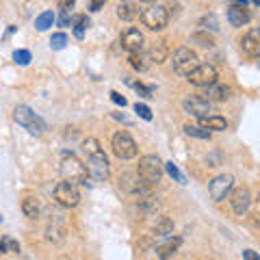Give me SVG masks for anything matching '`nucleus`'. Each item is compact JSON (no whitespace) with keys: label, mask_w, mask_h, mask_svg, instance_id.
<instances>
[{"label":"nucleus","mask_w":260,"mask_h":260,"mask_svg":"<svg viewBox=\"0 0 260 260\" xmlns=\"http://www.w3.org/2000/svg\"><path fill=\"white\" fill-rule=\"evenodd\" d=\"M83 150H85L87 156H91V154L102 152V148H100V141L93 139V137H89V139H85V141H83Z\"/></svg>","instance_id":"obj_28"},{"label":"nucleus","mask_w":260,"mask_h":260,"mask_svg":"<svg viewBox=\"0 0 260 260\" xmlns=\"http://www.w3.org/2000/svg\"><path fill=\"white\" fill-rule=\"evenodd\" d=\"M61 176L63 180H70V182H83L87 184V165H83L74 154H70V156H65L61 160Z\"/></svg>","instance_id":"obj_4"},{"label":"nucleus","mask_w":260,"mask_h":260,"mask_svg":"<svg viewBox=\"0 0 260 260\" xmlns=\"http://www.w3.org/2000/svg\"><path fill=\"white\" fill-rule=\"evenodd\" d=\"M22 210L24 215H26L28 219H37L39 217V204L35 198H24L22 200Z\"/></svg>","instance_id":"obj_22"},{"label":"nucleus","mask_w":260,"mask_h":260,"mask_svg":"<svg viewBox=\"0 0 260 260\" xmlns=\"http://www.w3.org/2000/svg\"><path fill=\"white\" fill-rule=\"evenodd\" d=\"M137 176L141 178L145 184H156L160 182L162 178V162L158 156H154V154H148V156H143L139 160V167H137Z\"/></svg>","instance_id":"obj_2"},{"label":"nucleus","mask_w":260,"mask_h":260,"mask_svg":"<svg viewBox=\"0 0 260 260\" xmlns=\"http://www.w3.org/2000/svg\"><path fill=\"white\" fill-rule=\"evenodd\" d=\"M182 109L186 113H191L195 117H204V115H210L213 113V107H210V100L202 95H191V98H184L182 100Z\"/></svg>","instance_id":"obj_11"},{"label":"nucleus","mask_w":260,"mask_h":260,"mask_svg":"<svg viewBox=\"0 0 260 260\" xmlns=\"http://www.w3.org/2000/svg\"><path fill=\"white\" fill-rule=\"evenodd\" d=\"M87 174L93 178V180H107L109 178V160L104 156V152H98L87 156Z\"/></svg>","instance_id":"obj_9"},{"label":"nucleus","mask_w":260,"mask_h":260,"mask_svg":"<svg viewBox=\"0 0 260 260\" xmlns=\"http://www.w3.org/2000/svg\"><path fill=\"white\" fill-rule=\"evenodd\" d=\"M13 61L18 65H28L30 63V52L28 50H15L13 52Z\"/></svg>","instance_id":"obj_32"},{"label":"nucleus","mask_w":260,"mask_h":260,"mask_svg":"<svg viewBox=\"0 0 260 260\" xmlns=\"http://www.w3.org/2000/svg\"><path fill=\"white\" fill-rule=\"evenodd\" d=\"M172 65H174V72L180 76H186L191 70H195L200 65V59L191 48H180V50L174 52V59H172Z\"/></svg>","instance_id":"obj_6"},{"label":"nucleus","mask_w":260,"mask_h":260,"mask_svg":"<svg viewBox=\"0 0 260 260\" xmlns=\"http://www.w3.org/2000/svg\"><path fill=\"white\" fill-rule=\"evenodd\" d=\"M68 24H72V18L68 11H61V26H68Z\"/></svg>","instance_id":"obj_38"},{"label":"nucleus","mask_w":260,"mask_h":260,"mask_svg":"<svg viewBox=\"0 0 260 260\" xmlns=\"http://www.w3.org/2000/svg\"><path fill=\"white\" fill-rule=\"evenodd\" d=\"M111 100L115 102V104H119V107H126V104H128V102H126V98H124V95H119L117 91H111Z\"/></svg>","instance_id":"obj_35"},{"label":"nucleus","mask_w":260,"mask_h":260,"mask_svg":"<svg viewBox=\"0 0 260 260\" xmlns=\"http://www.w3.org/2000/svg\"><path fill=\"white\" fill-rule=\"evenodd\" d=\"M180 243H182V239H180V237H172V234H169L167 241H165V243H160V245L156 247V254H158L160 258H169V256H174L176 251H178V247H180Z\"/></svg>","instance_id":"obj_17"},{"label":"nucleus","mask_w":260,"mask_h":260,"mask_svg":"<svg viewBox=\"0 0 260 260\" xmlns=\"http://www.w3.org/2000/svg\"><path fill=\"white\" fill-rule=\"evenodd\" d=\"M174 232V221L169 217H158L156 223H154V234L156 237H169Z\"/></svg>","instance_id":"obj_19"},{"label":"nucleus","mask_w":260,"mask_h":260,"mask_svg":"<svg viewBox=\"0 0 260 260\" xmlns=\"http://www.w3.org/2000/svg\"><path fill=\"white\" fill-rule=\"evenodd\" d=\"M0 254H7V243H5V239H0Z\"/></svg>","instance_id":"obj_40"},{"label":"nucleus","mask_w":260,"mask_h":260,"mask_svg":"<svg viewBox=\"0 0 260 260\" xmlns=\"http://www.w3.org/2000/svg\"><path fill=\"white\" fill-rule=\"evenodd\" d=\"M232 184H234V178L230 174H221L210 180L208 184V191H210V198H213L215 202H223L228 195H230L232 191Z\"/></svg>","instance_id":"obj_10"},{"label":"nucleus","mask_w":260,"mask_h":260,"mask_svg":"<svg viewBox=\"0 0 260 260\" xmlns=\"http://www.w3.org/2000/svg\"><path fill=\"white\" fill-rule=\"evenodd\" d=\"M13 119L35 137H42L46 133V121L39 117L30 107H26V104H20V107L13 109Z\"/></svg>","instance_id":"obj_1"},{"label":"nucleus","mask_w":260,"mask_h":260,"mask_svg":"<svg viewBox=\"0 0 260 260\" xmlns=\"http://www.w3.org/2000/svg\"><path fill=\"white\" fill-rule=\"evenodd\" d=\"M165 56H167L165 46H154L152 50L148 52V59H150L152 63H162V61H165Z\"/></svg>","instance_id":"obj_27"},{"label":"nucleus","mask_w":260,"mask_h":260,"mask_svg":"<svg viewBox=\"0 0 260 260\" xmlns=\"http://www.w3.org/2000/svg\"><path fill=\"white\" fill-rule=\"evenodd\" d=\"M204 98H206V100H210V102H223V100H228V98H230V87L221 85V83H217V80H215L213 85L206 87Z\"/></svg>","instance_id":"obj_16"},{"label":"nucleus","mask_w":260,"mask_h":260,"mask_svg":"<svg viewBox=\"0 0 260 260\" xmlns=\"http://www.w3.org/2000/svg\"><path fill=\"white\" fill-rule=\"evenodd\" d=\"M0 219H3V217H0Z\"/></svg>","instance_id":"obj_44"},{"label":"nucleus","mask_w":260,"mask_h":260,"mask_svg":"<svg viewBox=\"0 0 260 260\" xmlns=\"http://www.w3.org/2000/svg\"><path fill=\"white\" fill-rule=\"evenodd\" d=\"M139 15H141L143 26H148L150 30H162L169 24V13L165 7H160V5H150L148 9H143Z\"/></svg>","instance_id":"obj_5"},{"label":"nucleus","mask_w":260,"mask_h":260,"mask_svg":"<svg viewBox=\"0 0 260 260\" xmlns=\"http://www.w3.org/2000/svg\"><path fill=\"white\" fill-rule=\"evenodd\" d=\"M135 111H137V115H139V117H143L145 121H150V119H152V111H150L148 107H145V104L137 102V104H135Z\"/></svg>","instance_id":"obj_33"},{"label":"nucleus","mask_w":260,"mask_h":260,"mask_svg":"<svg viewBox=\"0 0 260 260\" xmlns=\"http://www.w3.org/2000/svg\"><path fill=\"white\" fill-rule=\"evenodd\" d=\"M198 119H200V126H204L206 130H225L228 128V121L221 115H204Z\"/></svg>","instance_id":"obj_18"},{"label":"nucleus","mask_w":260,"mask_h":260,"mask_svg":"<svg viewBox=\"0 0 260 260\" xmlns=\"http://www.w3.org/2000/svg\"><path fill=\"white\" fill-rule=\"evenodd\" d=\"M72 24H74V35H76L78 39H83V35H85V28L89 26L87 15H76V18H72Z\"/></svg>","instance_id":"obj_26"},{"label":"nucleus","mask_w":260,"mask_h":260,"mask_svg":"<svg viewBox=\"0 0 260 260\" xmlns=\"http://www.w3.org/2000/svg\"><path fill=\"white\" fill-rule=\"evenodd\" d=\"M104 3H107V0H89V9L100 11V9H104Z\"/></svg>","instance_id":"obj_36"},{"label":"nucleus","mask_w":260,"mask_h":260,"mask_svg":"<svg viewBox=\"0 0 260 260\" xmlns=\"http://www.w3.org/2000/svg\"><path fill=\"white\" fill-rule=\"evenodd\" d=\"M56 3H59L61 11H70L72 7H74V0H56Z\"/></svg>","instance_id":"obj_37"},{"label":"nucleus","mask_w":260,"mask_h":260,"mask_svg":"<svg viewBox=\"0 0 260 260\" xmlns=\"http://www.w3.org/2000/svg\"><path fill=\"white\" fill-rule=\"evenodd\" d=\"M165 169H167V174L172 176L176 182H182V184H184V176L180 174V169H178V167L174 165V162H165Z\"/></svg>","instance_id":"obj_31"},{"label":"nucleus","mask_w":260,"mask_h":260,"mask_svg":"<svg viewBox=\"0 0 260 260\" xmlns=\"http://www.w3.org/2000/svg\"><path fill=\"white\" fill-rule=\"evenodd\" d=\"M111 145H113V152H115V156L121 158V160L137 158V154H139V148H137L135 139L126 133V130H119V133L113 135Z\"/></svg>","instance_id":"obj_3"},{"label":"nucleus","mask_w":260,"mask_h":260,"mask_svg":"<svg viewBox=\"0 0 260 260\" xmlns=\"http://www.w3.org/2000/svg\"><path fill=\"white\" fill-rule=\"evenodd\" d=\"M243 258H245V260H260V256H258V254H254V251H251V249L243 251Z\"/></svg>","instance_id":"obj_39"},{"label":"nucleus","mask_w":260,"mask_h":260,"mask_svg":"<svg viewBox=\"0 0 260 260\" xmlns=\"http://www.w3.org/2000/svg\"><path fill=\"white\" fill-rule=\"evenodd\" d=\"M65 44H68V35L65 32H54L50 37V48L52 50H63Z\"/></svg>","instance_id":"obj_29"},{"label":"nucleus","mask_w":260,"mask_h":260,"mask_svg":"<svg viewBox=\"0 0 260 260\" xmlns=\"http://www.w3.org/2000/svg\"><path fill=\"white\" fill-rule=\"evenodd\" d=\"M5 243H7V251H13V254H18V251H20V243H18V241L5 239Z\"/></svg>","instance_id":"obj_34"},{"label":"nucleus","mask_w":260,"mask_h":260,"mask_svg":"<svg viewBox=\"0 0 260 260\" xmlns=\"http://www.w3.org/2000/svg\"><path fill=\"white\" fill-rule=\"evenodd\" d=\"M121 48L124 50H128V52H139L141 48H143V35H141V30L139 28H128V30H124V35H121Z\"/></svg>","instance_id":"obj_14"},{"label":"nucleus","mask_w":260,"mask_h":260,"mask_svg":"<svg viewBox=\"0 0 260 260\" xmlns=\"http://www.w3.org/2000/svg\"><path fill=\"white\" fill-rule=\"evenodd\" d=\"M230 3H237V5H247V0H230Z\"/></svg>","instance_id":"obj_41"},{"label":"nucleus","mask_w":260,"mask_h":260,"mask_svg":"<svg viewBox=\"0 0 260 260\" xmlns=\"http://www.w3.org/2000/svg\"><path fill=\"white\" fill-rule=\"evenodd\" d=\"M54 200L59 202L61 206H65V208H74V206H78V202H80V193H78V189H76L74 182L65 180V182L56 184V189H54Z\"/></svg>","instance_id":"obj_7"},{"label":"nucleus","mask_w":260,"mask_h":260,"mask_svg":"<svg viewBox=\"0 0 260 260\" xmlns=\"http://www.w3.org/2000/svg\"><path fill=\"white\" fill-rule=\"evenodd\" d=\"M148 54H143L141 50L139 52H130V65L137 70V72H145L150 68V63H148Z\"/></svg>","instance_id":"obj_21"},{"label":"nucleus","mask_w":260,"mask_h":260,"mask_svg":"<svg viewBox=\"0 0 260 260\" xmlns=\"http://www.w3.org/2000/svg\"><path fill=\"white\" fill-rule=\"evenodd\" d=\"M249 204H251V195H249V189H245V186H237L230 193V206L234 210V215H245Z\"/></svg>","instance_id":"obj_12"},{"label":"nucleus","mask_w":260,"mask_h":260,"mask_svg":"<svg viewBox=\"0 0 260 260\" xmlns=\"http://www.w3.org/2000/svg\"><path fill=\"white\" fill-rule=\"evenodd\" d=\"M184 133L189 135V137H195V139H204V141L210 139V130H206L204 126H191V124H186L184 126Z\"/></svg>","instance_id":"obj_23"},{"label":"nucleus","mask_w":260,"mask_h":260,"mask_svg":"<svg viewBox=\"0 0 260 260\" xmlns=\"http://www.w3.org/2000/svg\"><path fill=\"white\" fill-rule=\"evenodd\" d=\"M191 42L193 44H198L202 48H213L215 46V39L208 35V32H193L191 35Z\"/></svg>","instance_id":"obj_25"},{"label":"nucleus","mask_w":260,"mask_h":260,"mask_svg":"<svg viewBox=\"0 0 260 260\" xmlns=\"http://www.w3.org/2000/svg\"><path fill=\"white\" fill-rule=\"evenodd\" d=\"M228 20H230L232 26H245V24L251 20L247 5H232L230 9H228Z\"/></svg>","instance_id":"obj_15"},{"label":"nucleus","mask_w":260,"mask_h":260,"mask_svg":"<svg viewBox=\"0 0 260 260\" xmlns=\"http://www.w3.org/2000/svg\"><path fill=\"white\" fill-rule=\"evenodd\" d=\"M258 63H260V54H258Z\"/></svg>","instance_id":"obj_43"},{"label":"nucleus","mask_w":260,"mask_h":260,"mask_svg":"<svg viewBox=\"0 0 260 260\" xmlns=\"http://www.w3.org/2000/svg\"><path fill=\"white\" fill-rule=\"evenodd\" d=\"M200 26H204L206 30L210 28L213 32H217V30H219V22H217V18H215V15H206V18H202Z\"/></svg>","instance_id":"obj_30"},{"label":"nucleus","mask_w":260,"mask_h":260,"mask_svg":"<svg viewBox=\"0 0 260 260\" xmlns=\"http://www.w3.org/2000/svg\"><path fill=\"white\" fill-rule=\"evenodd\" d=\"M186 80H189L191 85H195V87H208V85H213L217 80V70L213 68V65H208V63H200L198 68L191 70L189 74H186Z\"/></svg>","instance_id":"obj_8"},{"label":"nucleus","mask_w":260,"mask_h":260,"mask_svg":"<svg viewBox=\"0 0 260 260\" xmlns=\"http://www.w3.org/2000/svg\"><path fill=\"white\" fill-rule=\"evenodd\" d=\"M241 50L245 56L260 54V28H251L241 37Z\"/></svg>","instance_id":"obj_13"},{"label":"nucleus","mask_w":260,"mask_h":260,"mask_svg":"<svg viewBox=\"0 0 260 260\" xmlns=\"http://www.w3.org/2000/svg\"><path fill=\"white\" fill-rule=\"evenodd\" d=\"M54 24V13L52 11H44L39 18L35 20V26H37V30H48Z\"/></svg>","instance_id":"obj_24"},{"label":"nucleus","mask_w":260,"mask_h":260,"mask_svg":"<svg viewBox=\"0 0 260 260\" xmlns=\"http://www.w3.org/2000/svg\"><path fill=\"white\" fill-rule=\"evenodd\" d=\"M137 15H139V9H137L133 3H121V5L117 7V18H119V20L130 22V20H135Z\"/></svg>","instance_id":"obj_20"},{"label":"nucleus","mask_w":260,"mask_h":260,"mask_svg":"<svg viewBox=\"0 0 260 260\" xmlns=\"http://www.w3.org/2000/svg\"><path fill=\"white\" fill-rule=\"evenodd\" d=\"M254 3H256V5H258V7H260V0H254Z\"/></svg>","instance_id":"obj_42"}]
</instances>
